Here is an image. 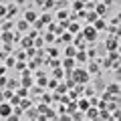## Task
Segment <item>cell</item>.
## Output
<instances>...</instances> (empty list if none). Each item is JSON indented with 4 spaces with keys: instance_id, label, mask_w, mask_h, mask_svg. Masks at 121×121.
<instances>
[{
    "instance_id": "obj_23",
    "label": "cell",
    "mask_w": 121,
    "mask_h": 121,
    "mask_svg": "<svg viewBox=\"0 0 121 121\" xmlns=\"http://www.w3.org/2000/svg\"><path fill=\"white\" fill-rule=\"evenodd\" d=\"M0 30H12V22H10V20H6L4 24H2V28H0Z\"/></svg>"
},
{
    "instance_id": "obj_25",
    "label": "cell",
    "mask_w": 121,
    "mask_h": 121,
    "mask_svg": "<svg viewBox=\"0 0 121 121\" xmlns=\"http://www.w3.org/2000/svg\"><path fill=\"white\" fill-rule=\"evenodd\" d=\"M14 63H16L14 56H8V59H6V67H14Z\"/></svg>"
},
{
    "instance_id": "obj_1",
    "label": "cell",
    "mask_w": 121,
    "mask_h": 121,
    "mask_svg": "<svg viewBox=\"0 0 121 121\" xmlns=\"http://www.w3.org/2000/svg\"><path fill=\"white\" fill-rule=\"evenodd\" d=\"M73 81L75 83H87L89 81V73L83 69H73Z\"/></svg>"
},
{
    "instance_id": "obj_6",
    "label": "cell",
    "mask_w": 121,
    "mask_h": 121,
    "mask_svg": "<svg viewBox=\"0 0 121 121\" xmlns=\"http://www.w3.org/2000/svg\"><path fill=\"white\" fill-rule=\"evenodd\" d=\"M16 28L20 30V32H26V30L30 28V22H26V20H18V22H16Z\"/></svg>"
},
{
    "instance_id": "obj_13",
    "label": "cell",
    "mask_w": 121,
    "mask_h": 121,
    "mask_svg": "<svg viewBox=\"0 0 121 121\" xmlns=\"http://www.w3.org/2000/svg\"><path fill=\"white\" fill-rule=\"evenodd\" d=\"M89 99H79V109H81V111H87V107H89Z\"/></svg>"
},
{
    "instance_id": "obj_29",
    "label": "cell",
    "mask_w": 121,
    "mask_h": 121,
    "mask_svg": "<svg viewBox=\"0 0 121 121\" xmlns=\"http://www.w3.org/2000/svg\"><path fill=\"white\" fill-rule=\"evenodd\" d=\"M14 67H16V69H20V71H24V69H26V65L22 63V60H20V63H14Z\"/></svg>"
},
{
    "instance_id": "obj_7",
    "label": "cell",
    "mask_w": 121,
    "mask_h": 121,
    "mask_svg": "<svg viewBox=\"0 0 121 121\" xmlns=\"http://www.w3.org/2000/svg\"><path fill=\"white\" fill-rule=\"evenodd\" d=\"M60 67H65V69H73V67H75V59H73V56H67V59L60 63Z\"/></svg>"
},
{
    "instance_id": "obj_36",
    "label": "cell",
    "mask_w": 121,
    "mask_h": 121,
    "mask_svg": "<svg viewBox=\"0 0 121 121\" xmlns=\"http://www.w3.org/2000/svg\"><path fill=\"white\" fill-rule=\"evenodd\" d=\"M26 115H28V117H39V113H36V111H26Z\"/></svg>"
},
{
    "instance_id": "obj_34",
    "label": "cell",
    "mask_w": 121,
    "mask_h": 121,
    "mask_svg": "<svg viewBox=\"0 0 121 121\" xmlns=\"http://www.w3.org/2000/svg\"><path fill=\"white\" fill-rule=\"evenodd\" d=\"M0 16H6V6L0 4Z\"/></svg>"
},
{
    "instance_id": "obj_5",
    "label": "cell",
    "mask_w": 121,
    "mask_h": 121,
    "mask_svg": "<svg viewBox=\"0 0 121 121\" xmlns=\"http://www.w3.org/2000/svg\"><path fill=\"white\" fill-rule=\"evenodd\" d=\"M87 117H89V119H95V117H99V109H97L95 105H89V107H87Z\"/></svg>"
},
{
    "instance_id": "obj_31",
    "label": "cell",
    "mask_w": 121,
    "mask_h": 121,
    "mask_svg": "<svg viewBox=\"0 0 121 121\" xmlns=\"http://www.w3.org/2000/svg\"><path fill=\"white\" fill-rule=\"evenodd\" d=\"M6 81H8V79H6L4 75H0V87H6Z\"/></svg>"
},
{
    "instance_id": "obj_26",
    "label": "cell",
    "mask_w": 121,
    "mask_h": 121,
    "mask_svg": "<svg viewBox=\"0 0 121 121\" xmlns=\"http://www.w3.org/2000/svg\"><path fill=\"white\" fill-rule=\"evenodd\" d=\"M32 24H35V28H43V26H44V22L40 20V18H36V20L32 22Z\"/></svg>"
},
{
    "instance_id": "obj_10",
    "label": "cell",
    "mask_w": 121,
    "mask_h": 121,
    "mask_svg": "<svg viewBox=\"0 0 121 121\" xmlns=\"http://www.w3.org/2000/svg\"><path fill=\"white\" fill-rule=\"evenodd\" d=\"M87 73H89V75H97V73H99V63H91Z\"/></svg>"
},
{
    "instance_id": "obj_17",
    "label": "cell",
    "mask_w": 121,
    "mask_h": 121,
    "mask_svg": "<svg viewBox=\"0 0 121 121\" xmlns=\"http://www.w3.org/2000/svg\"><path fill=\"white\" fill-rule=\"evenodd\" d=\"M67 16H69V14H67V10L59 8V14H56V18H59V20H67Z\"/></svg>"
},
{
    "instance_id": "obj_9",
    "label": "cell",
    "mask_w": 121,
    "mask_h": 121,
    "mask_svg": "<svg viewBox=\"0 0 121 121\" xmlns=\"http://www.w3.org/2000/svg\"><path fill=\"white\" fill-rule=\"evenodd\" d=\"M93 26H95V28H97V30H103V28H105V26H107V22H105V20H103V18H97V20H95V22H93Z\"/></svg>"
},
{
    "instance_id": "obj_24",
    "label": "cell",
    "mask_w": 121,
    "mask_h": 121,
    "mask_svg": "<svg viewBox=\"0 0 121 121\" xmlns=\"http://www.w3.org/2000/svg\"><path fill=\"white\" fill-rule=\"evenodd\" d=\"M40 20H43L44 24H48V22H51L52 18H51V14H43V16H40Z\"/></svg>"
},
{
    "instance_id": "obj_8",
    "label": "cell",
    "mask_w": 121,
    "mask_h": 121,
    "mask_svg": "<svg viewBox=\"0 0 121 121\" xmlns=\"http://www.w3.org/2000/svg\"><path fill=\"white\" fill-rule=\"evenodd\" d=\"M24 20L32 24V22L36 20V12H32V10H26V12H24Z\"/></svg>"
},
{
    "instance_id": "obj_15",
    "label": "cell",
    "mask_w": 121,
    "mask_h": 121,
    "mask_svg": "<svg viewBox=\"0 0 121 121\" xmlns=\"http://www.w3.org/2000/svg\"><path fill=\"white\" fill-rule=\"evenodd\" d=\"M75 52H77V47H75V44H71V47H67L65 55H67V56H75Z\"/></svg>"
},
{
    "instance_id": "obj_22",
    "label": "cell",
    "mask_w": 121,
    "mask_h": 121,
    "mask_svg": "<svg viewBox=\"0 0 121 121\" xmlns=\"http://www.w3.org/2000/svg\"><path fill=\"white\" fill-rule=\"evenodd\" d=\"M99 117H103V119H111V113H109V111H105V109H101Z\"/></svg>"
},
{
    "instance_id": "obj_40",
    "label": "cell",
    "mask_w": 121,
    "mask_h": 121,
    "mask_svg": "<svg viewBox=\"0 0 121 121\" xmlns=\"http://www.w3.org/2000/svg\"><path fill=\"white\" fill-rule=\"evenodd\" d=\"M6 73V67H2V65H0V75H4Z\"/></svg>"
},
{
    "instance_id": "obj_14",
    "label": "cell",
    "mask_w": 121,
    "mask_h": 121,
    "mask_svg": "<svg viewBox=\"0 0 121 121\" xmlns=\"http://www.w3.org/2000/svg\"><path fill=\"white\" fill-rule=\"evenodd\" d=\"M97 18H99V14H97V12H95V10H91V12H89V14H87V20H89V22H91V24H93V22H95V20H97Z\"/></svg>"
},
{
    "instance_id": "obj_21",
    "label": "cell",
    "mask_w": 121,
    "mask_h": 121,
    "mask_svg": "<svg viewBox=\"0 0 121 121\" xmlns=\"http://www.w3.org/2000/svg\"><path fill=\"white\" fill-rule=\"evenodd\" d=\"M18 103H20V107H22V109L30 107V99H24V97H22V101H18Z\"/></svg>"
},
{
    "instance_id": "obj_33",
    "label": "cell",
    "mask_w": 121,
    "mask_h": 121,
    "mask_svg": "<svg viewBox=\"0 0 121 121\" xmlns=\"http://www.w3.org/2000/svg\"><path fill=\"white\" fill-rule=\"evenodd\" d=\"M43 4H44V8H51V6H52V0H44Z\"/></svg>"
},
{
    "instance_id": "obj_16",
    "label": "cell",
    "mask_w": 121,
    "mask_h": 121,
    "mask_svg": "<svg viewBox=\"0 0 121 121\" xmlns=\"http://www.w3.org/2000/svg\"><path fill=\"white\" fill-rule=\"evenodd\" d=\"M16 95L18 97H26V95H28V89H26V87H18V89H16Z\"/></svg>"
},
{
    "instance_id": "obj_39",
    "label": "cell",
    "mask_w": 121,
    "mask_h": 121,
    "mask_svg": "<svg viewBox=\"0 0 121 121\" xmlns=\"http://www.w3.org/2000/svg\"><path fill=\"white\" fill-rule=\"evenodd\" d=\"M56 85H59V83H56V81H48V87H51V89H55Z\"/></svg>"
},
{
    "instance_id": "obj_3",
    "label": "cell",
    "mask_w": 121,
    "mask_h": 121,
    "mask_svg": "<svg viewBox=\"0 0 121 121\" xmlns=\"http://www.w3.org/2000/svg\"><path fill=\"white\" fill-rule=\"evenodd\" d=\"M83 36H85L87 40H95V39H97V28H95V26H87Z\"/></svg>"
},
{
    "instance_id": "obj_41",
    "label": "cell",
    "mask_w": 121,
    "mask_h": 121,
    "mask_svg": "<svg viewBox=\"0 0 121 121\" xmlns=\"http://www.w3.org/2000/svg\"><path fill=\"white\" fill-rule=\"evenodd\" d=\"M16 2H18V4H22V2H24V0H16Z\"/></svg>"
},
{
    "instance_id": "obj_11",
    "label": "cell",
    "mask_w": 121,
    "mask_h": 121,
    "mask_svg": "<svg viewBox=\"0 0 121 121\" xmlns=\"http://www.w3.org/2000/svg\"><path fill=\"white\" fill-rule=\"evenodd\" d=\"M107 93H111V95H117V93H119V85H117V83L109 85V87H107Z\"/></svg>"
},
{
    "instance_id": "obj_38",
    "label": "cell",
    "mask_w": 121,
    "mask_h": 121,
    "mask_svg": "<svg viewBox=\"0 0 121 121\" xmlns=\"http://www.w3.org/2000/svg\"><path fill=\"white\" fill-rule=\"evenodd\" d=\"M85 95L91 97V95H95V91H93V89H87V91H85Z\"/></svg>"
},
{
    "instance_id": "obj_37",
    "label": "cell",
    "mask_w": 121,
    "mask_h": 121,
    "mask_svg": "<svg viewBox=\"0 0 121 121\" xmlns=\"http://www.w3.org/2000/svg\"><path fill=\"white\" fill-rule=\"evenodd\" d=\"M48 52H51V56H59V51H56V48H51Z\"/></svg>"
},
{
    "instance_id": "obj_19",
    "label": "cell",
    "mask_w": 121,
    "mask_h": 121,
    "mask_svg": "<svg viewBox=\"0 0 121 121\" xmlns=\"http://www.w3.org/2000/svg\"><path fill=\"white\" fill-rule=\"evenodd\" d=\"M22 47H24V48L32 47V39H30V36H24V39H22Z\"/></svg>"
},
{
    "instance_id": "obj_2",
    "label": "cell",
    "mask_w": 121,
    "mask_h": 121,
    "mask_svg": "<svg viewBox=\"0 0 121 121\" xmlns=\"http://www.w3.org/2000/svg\"><path fill=\"white\" fill-rule=\"evenodd\" d=\"M10 113H12V105L8 101L0 103V117H10Z\"/></svg>"
},
{
    "instance_id": "obj_18",
    "label": "cell",
    "mask_w": 121,
    "mask_h": 121,
    "mask_svg": "<svg viewBox=\"0 0 121 121\" xmlns=\"http://www.w3.org/2000/svg\"><path fill=\"white\" fill-rule=\"evenodd\" d=\"M59 40H60V43H71V40H73V36H71V32H65Z\"/></svg>"
},
{
    "instance_id": "obj_4",
    "label": "cell",
    "mask_w": 121,
    "mask_h": 121,
    "mask_svg": "<svg viewBox=\"0 0 121 121\" xmlns=\"http://www.w3.org/2000/svg\"><path fill=\"white\" fill-rule=\"evenodd\" d=\"M105 47H107V51H117V47H119V43H117V36H111V39H107Z\"/></svg>"
},
{
    "instance_id": "obj_35",
    "label": "cell",
    "mask_w": 121,
    "mask_h": 121,
    "mask_svg": "<svg viewBox=\"0 0 121 121\" xmlns=\"http://www.w3.org/2000/svg\"><path fill=\"white\" fill-rule=\"evenodd\" d=\"M97 52H95V48H89V51H87V56H95Z\"/></svg>"
},
{
    "instance_id": "obj_12",
    "label": "cell",
    "mask_w": 121,
    "mask_h": 121,
    "mask_svg": "<svg viewBox=\"0 0 121 121\" xmlns=\"http://www.w3.org/2000/svg\"><path fill=\"white\" fill-rule=\"evenodd\" d=\"M95 12L99 14V16H105V14H107V6H105V4H99V6L95 8Z\"/></svg>"
},
{
    "instance_id": "obj_32",
    "label": "cell",
    "mask_w": 121,
    "mask_h": 121,
    "mask_svg": "<svg viewBox=\"0 0 121 121\" xmlns=\"http://www.w3.org/2000/svg\"><path fill=\"white\" fill-rule=\"evenodd\" d=\"M52 39H55V36H52L51 32H47V35H44V40H47V43H52Z\"/></svg>"
},
{
    "instance_id": "obj_20",
    "label": "cell",
    "mask_w": 121,
    "mask_h": 121,
    "mask_svg": "<svg viewBox=\"0 0 121 121\" xmlns=\"http://www.w3.org/2000/svg\"><path fill=\"white\" fill-rule=\"evenodd\" d=\"M67 28H69L71 32H79V30H81V28H79V24H73V22H69V24H67Z\"/></svg>"
},
{
    "instance_id": "obj_27",
    "label": "cell",
    "mask_w": 121,
    "mask_h": 121,
    "mask_svg": "<svg viewBox=\"0 0 121 121\" xmlns=\"http://www.w3.org/2000/svg\"><path fill=\"white\" fill-rule=\"evenodd\" d=\"M55 89L59 91V93H65V91H67V85H63V83H60V85H56Z\"/></svg>"
},
{
    "instance_id": "obj_28",
    "label": "cell",
    "mask_w": 121,
    "mask_h": 121,
    "mask_svg": "<svg viewBox=\"0 0 121 121\" xmlns=\"http://www.w3.org/2000/svg\"><path fill=\"white\" fill-rule=\"evenodd\" d=\"M75 10H83V2H81V0H75Z\"/></svg>"
},
{
    "instance_id": "obj_30",
    "label": "cell",
    "mask_w": 121,
    "mask_h": 121,
    "mask_svg": "<svg viewBox=\"0 0 121 121\" xmlns=\"http://www.w3.org/2000/svg\"><path fill=\"white\" fill-rule=\"evenodd\" d=\"M39 77H40V75H39ZM44 85H47V77H40L39 79V87H44Z\"/></svg>"
}]
</instances>
